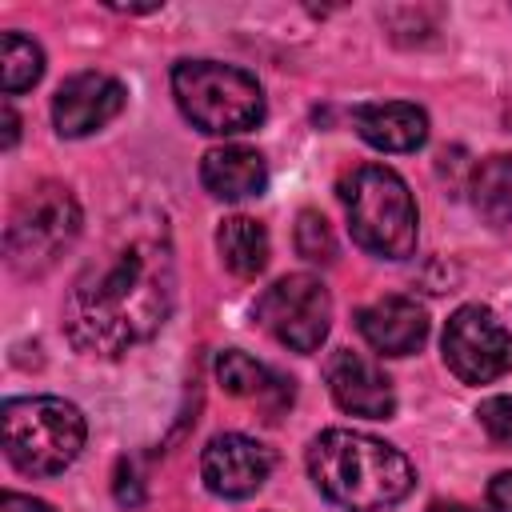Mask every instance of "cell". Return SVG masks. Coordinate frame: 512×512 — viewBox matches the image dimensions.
I'll return each mask as SVG.
<instances>
[{
    "instance_id": "7c38bea8",
    "label": "cell",
    "mask_w": 512,
    "mask_h": 512,
    "mask_svg": "<svg viewBox=\"0 0 512 512\" xmlns=\"http://www.w3.org/2000/svg\"><path fill=\"white\" fill-rule=\"evenodd\" d=\"M356 332L380 356H408L428 340V316L408 296H380L356 312Z\"/></svg>"
},
{
    "instance_id": "2e32d148",
    "label": "cell",
    "mask_w": 512,
    "mask_h": 512,
    "mask_svg": "<svg viewBox=\"0 0 512 512\" xmlns=\"http://www.w3.org/2000/svg\"><path fill=\"white\" fill-rule=\"evenodd\" d=\"M472 200L488 224H512V156L480 160L472 176Z\"/></svg>"
},
{
    "instance_id": "8992f818",
    "label": "cell",
    "mask_w": 512,
    "mask_h": 512,
    "mask_svg": "<svg viewBox=\"0 0 512 512\" xmlns=\"http://www.w3.org/2000/svg\"><path fill=\"white\" fill-rule=\"evenodd\" d=\"M80 204L76 196L56 184V180H40L32 184L12 216H8V228H4V252H8V264L20 272V276H40L48 272L80 236Z\"/></svg>"
},
{
    "instance_id": "277c9868",
    "label": "cell",
    "mask_w": 512,
    "mask_h": 512,
    "mask_svg": "<svg viewBox=\"0 0 512 512\" xmlns=\"http://www.w3.org/2000/svg\"><path fill=\"white\" fill-rule=\"evenodd\" d=\"M172 96L192 128L208 136H236L264 120V88L236 64L180 60L172 68Z\"/></svg>"
},
{
    "instance_id": "e0dca14e",
    "label": "cell",
    "mask_w": 512,
    "mask_h": 512,
    "mask_svg": "<svg viewBox=\"0 0 512 512\" xmlns=\"http://www.w3.org/2000/svg\"><path fill=\"white\" fill-rule=\"evenodd\" d=\"M40 76H44L40 44L20 36V32H4L0 36V84H4V96H16V92L32 88Z\"/></svg>"
},
{
    "instance_id": "6da1fadb",
    "label": "cell",
    "mask_w": 512,
    "mask_h": 512,
    "mask_svg": "<svg viewBox=\"0 0 512 512\" xmlns=\"http://www.w3.org/2000/svg\"><path fill=\"white\" fill-rule=\"evenodd\" d=\"M176 300V256L164 212L116 220L64 296V332L84 356H124L152 340Z\"/></svg>"
},
{
    "instance_id": "4fadbf2b",
    "label": "cell",
    "mask_w": 512,
    "mask_h": 512,
    "mask_svg": "<svg viewBox=\"0 0 512 512\" xmlns=\"http://www.w3.org/2000/svg\"><path fill=\"white\" fill-rule=\"evenodd\" d=\"M352 124L364 144L380 152H416L428 140V116L424 108L408 100H384V104H360L352 112Z\"/></svg>"
},
{
    "instance_id": "7402d4cb",
    "label": "cell",
    "mask_w": 512,
    "mask_h": 512,
    "mask_svg": "<svg viewBox=\"0 0 512 512\" xmlns=\"http://www.w3.org/2000/svg\"><path fill=\"white\" fill-rule=\"evenodd\" d=\"M0 512H56V508L44 504V500H36V496H24V492H4Z\"/></svg>"
},
{
    "instance_id": "9a60e30c",
    "label": "cell",
    "mask_w": 512,
    "mask_h": 512,
    "mask_svg": "<svg viewBox=\"0 0 512 512\" xmlns=\"http://www.w3.org/2000/svg\"><path fill=\"white\" fill-rule=\"evenodd\" d=\"M216 248H220L224 268H228L232 276H240V280L260 276V272L268 268V252H272L268 228H264L260 220H252V216H228V220H220V228H216Z\"/></svg>"
},
{
    "instance_id": "9c48e42d",
    "label": "cell",
    "mask_w": 512,
    "mask_h": 512,
    "mask_svg": "<svg viewBox=\"0 0 512 512\" xmlns=\"http://www.w3.org/2000/svg\"><path fill=\"white\" fill-rule=\"evenodd\" d=\"M272 472V452L244 436V432H220L208 440L204 456H200V480L212 496H224V500H244L252 492L264 488Z\"/></svg>"
},
{
    "instance_id": "5b68a950",
    "label": "cell",
    "mask_w": 512,
    "mask_h": 512,
    "mask_svg": "<svg viewBox=\"0 0 512 512\" xmlns=\"http://www.w3.org/2000/svg\"><path fill=\"white\" fill-rule=\"evenodd\" d=\"M84 416L60 396H16L4 404V456L24 476H56L84 448Z\"/></svg>"
},
{
    "instance_id": "30bf717a",
    "label": "cell",
    "mask_w": 512,
    "mask_h": 512,
    "mask_svg": "<svg viewBox=\"0 0 512 512\" xmlns=\"http://www.w3.org/2000/svg\"><path fill=\"white\" fill-rule=\"evenodd\" d=\"M120 108H124V84L108 72H76L52 96L56 132L68 140L100 132L108 120L120 116Z\"/></svg>"
},
{
    "instance_id": "8fae6325",
    "label": "cell",
    "mask_w": 512,
    "mask_h": 512,
    "mask_svg": "<svg viewBox=\"0 0 512 512\" xmlns=\"http://www.w3.org/2000/svg\"><path fill=\"white\" fill-rule=\"evenodd\" d=\"M324 380L332 400L352 412V416H368V420H388L396 412V392L392 380L384 376V368L376 360H368L364 352L352 348H336L324 364Z\"/></svg>"
},
{
    "instance_id": "7a4b0ae2",
    "label": "cell",
    "mask_w": 512,
    "mask_h": 512,
    "mask_svg": "<svg viewBox=\"0 0 512 512\" xmlns=\"http://www.w3.org/2000/svg\"><path fill=\"white\" fill-rule=\"evenodd\" d=\"M308 476L344 512H384L416 484L412 460L400 448L352 428H328L308 444Z\"/></svg>"
},
{
    "instance_id": "5bb4252c",
    "label": "cell",
    "mask_w": 512,
    "mask_h": 512,
    "mask_svg": "<svg viewBox=\"0 0 512 512\" xmlns=\"http://www.w3.org/2000/svg\"><path fill=\"white\" fill-rule=\"evenodd\" d=\"M200 184L216 196V200H248L260 196L268 184V164L256 148L244 144H224V148H208L200 160Z\"/></svg>"
},
{
    "instance_id": "ac0fdd59",
    "label": "cell",
    "mask_w": 512,
    "mask_h": 512,
    "mask_svg": "<svg viewBox=\"0 0 512 512\" xmlns=\"http://www.w3.org/2000/svg\"><path fill=\"white\" fill-rule=\"evenodd\" d=\"M216 380L228 396H240V400H264L268 392H276V376L264 364H256L248 352H236V348L216 356Z\"/></svg>"
},
{
    "instance_id": "d4e9b609",
    "label": "cell",
    "mask_w": 512,
    "mask_h": 512,
    "mask_svg": "<svg viewBox=\"0 0 512 512\" xmlns=\"http://www.w3.org/2000/svg\"><path fill=\"white\" fill-rule=\"evenodd\" d=\"M504 120H508V128H512V104H508V108H504Z\"/></svg>"
},
{
    "instance_id": "3957f363",
    "label": "cell",
    "mask_w": 512,
    "mask_h": 512,
    "mask_svg": "<svg viewBox=\"0 0 512 512\" xmlns=\"http://www.w3.org/2000/svg\"><path fill=\"white\" fill-rule=\"evenodd\" d=\"M352 240L384 260H408L416 252V200L408 184L384 164H360L340 180Z\"/></svg>"
},
{
    "instance_id": "603a6c76",
    "label": "cell",
    "mask_w": 512,
    "mask_h": 512,
    "mask_svg": "<svg viewBox=\"0 0 512 512\" xmlns=\"http://www.w3.org/2000/svg\"><path fill=\"white\" fill-rule=\"evenodd\" d=\"M4 148H12L16 144V136H20V120H16V112H12V104H4Z\"/></svg>"
},
{
    "instance_id": "44dd1931",
    "label": "cell",
    "mask_w": 512,
    "mask_h": 512,
    "mask_svg": "<svg viewBox=\"0 0 512 512\" xmlns=\"http://www.w3.org/2000/svg\"><path fill=\"white\" fill-rule=\"evenodd\" d=\"M488 504L496 512H512V472H496L488 484Z\"/></svg>"
},
{
    "instance_id": "ffe728a7",
    "label": "cell",
    "mask_w": 512,
    "mask_h": 512,
    "mask_svg": "<svg viewBox=\"0 0 512 512\" xmlns=\"http://www.w3.org/2000/svg\"><path fill=\"white\" fill-rule=\"evenodd\" d=\"M476 420H480L484 436L496 448H512V396H488V400H480Z\"/></svg>"
},
{
    "instance_id": "ba28073f",
    "label": "cell",
    "mask_w": 512,
    "mask_h": 512,
    "mask_svg": "<svg viewBox=\"0 0 512 512\" xmlns=\"http://www.w3.org/2000/svg\"><path fill=\"white\" fill-rule=\"evenodd\" d=\"M444 364L464 384H492L512 368V332L484 304H464L444 324Z\"/></svg>"
},
{
    "instance_id": "d6986e66",
    "label": "cell",
    "mask_w": 512,
    "mask_h": 512,
    "mask_svg": "<svg viewBox=\"0 0 512 512\" xmlns=\"http://www.w3.org/2000/svg\"><path fill=\"white\" fill-rule=\"evenodd\" d=\"M296 252L312 264H332L336 260V240H332V228L320 212L304 208L296 216Z\"/></svg>"
},
{
    "instance_id": "52a82bcc",
    "label": "cell",
    "mask_w": 512,
    "mask_h": 512,
    "mask_svg": "<svg viewBox=\"0 0 512 512\" xmlns=\"http://www.w3.org/2000/svg\"><path fill=\"white\" fill-rule=\"evenodd\" d=\"M256 320L292 352H316L332 328V296L328 288L308 276L292 272L280 276L272 288L260 292L256 300Z\"/></svg>"
},
{
    "instance_id": "cb8c5ba5",
    "label": "cell",
    "mask_w": 512,
    "mask_h": 512,
    "mask_svg": "<svg viewBox=\"0 0 512 512\" xmlns=\"http://www.w3.org/2000/svg\"><path fill=\"white\" fill-rule=\"evenodd\" d=\"M428 512H476V508H468V504H460V500H432Z\"/></svg>"
}]
</instances>
